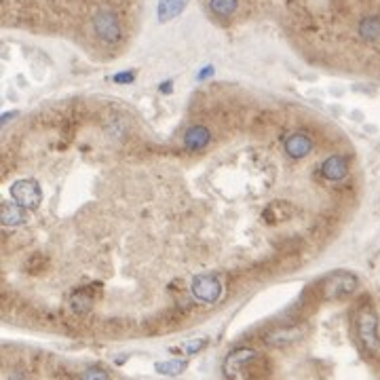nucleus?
Listing matches in <instances>:
<instances>
[{"label":"nucleus","mask_w":380,"mask_h":380,"mask_svg":"<svg viewBox=\"0 0 380 380\" xmlns=\"http://www.w3.org/2000/svg\"><path fill=\"white\" fill-rule=\"evenodd\" d=\"M319 288H321V296L325 300H345L357 292L359 281L351 273H332L323 281H319Z\"/></svg>","instance_id":"nucleus-1"},{"label":"nucleus","mask_w":380,"mask_h":380,"mask_svg":"<svg viewBox=\"0 0 380 380\" xmlns=\"http://www.w3.org/2000/svg\"><path fill=\"white\" fill-rule=\"evenodd\" d=\"M93 30H95L97 38L108 42V44H117L123 38V28H121V22H119L117 13L108 11V9H101V11L95 13Z\"/></svg>","instance_id":"nucleus-2"},{"label":"nucleus","mask_w":380,"mask_h":380,"mask_svg":"<svg viewBox=\"0 0 380 380\" xmlns=\"http://www.w3.org/2000/svg\"><path fill=\"white\" fill-rule=\"evenodd\" d=\"M224 286L218 275H197L190 283V294L205 304H213L222 298Z\"/></svg>","instance_id":"nucleus-3"},{"label":"nucleus","mask_w":380,"mask_h":380,"mask_svg":"<svg viewBox=\"0 0 380 380\" xmlns=\"http://www.w3.org/2000/svg\"><path fill=\"white\" fill-rule=\"evenodd\" d=\"M357 336L363 342V347L367 351H376L380 347V338H378V317L376 313L365 306L359 311L357 315Z\"/></svg>","instance_id":"nucleus-4"},{"label":"nucleus","mask_w":380,"mask_h":380,"mask_svg":"<svg viewBox=\"0 0 380 380\" xmlns=\"http://www.w3.org/2000/svg\"><path fill=\"white\" fill-rule=\"evenodd\" d=\"M11 197L17 205L24 209H36L42 203V190L40 184L34 180H19L11 186Z\"/></svg>","instance_id":"nucleus-5"},{"label":"nucleus","mask_w":380,"mask_h":380,"mask_svg":"<svg viewBox=\"0 0 380 380\" xmlns=\"http://www.w3.org/2000/svg\"><path fill=\"white\" fill-rule=\"evenodd\" d=\"M258 359V353L254 349H237L224 359V374L229 378H237L245 367H249Z\"/></svg>","instance_id":"nucleus-6"},{"label":"nucleus","mask_w":380,"mask_h":380,"mask_svg":"<svg viewBox=\"0 0 380 380\" xmlns=\"http://www.w3.org/2000/svg\"><path fill=\"white\" fill-rule=\"evenodd\" d=\"M294 215V205L288 203V201H273V203H268L262 211V220L270 226H277V224H283L288 222L290 218Z\"/></svg>","instance_id":"nucleus-7"},{"label":"nucleus","mask_w":380,"mask_h":380,"mask_svg":"<svg viewBox=\"0 0 380 380\" xmlns=\"http://www.w3.org/2000/svg\"><path fill=\"white\" fill-rule=\"evenodd\" d=\"M347 174H349V158L342 154H332L321 163V176L325 180L338 182V180L347 178Z\"/></svg>","instance_id":"nucleus-8"},{"label":"nucleus","mask_w":380,"mask_h":380,"mask_svg":"<svg viewBox=\"0 0 380 380\" xmlns=\"http://www.w3.org/2000/svg\"><path fill=\"white\" fill-rule=\"evenodd\" d=\"M93 288H95V286H93ZM93 288L76 290V292L70 296L68 304H70V311H72V313H76V315H87V313L93 308V304H95V292H93Z\"/></svg>","instance_id":"nucleus-9"},{"label":"nucleus","mask_w":380,"mask_h":380,"mask_svg":"<svg viewBox=\"0 0 380 380\" xmlns=\"http://www.w3.org/2000/svg\"><path fill=\"white\" fill-rule=\"evenodd\" d=\"M209 140H211V133H209V129L203 127V125H192V127H188L186 133H184V144H186V148L192 150V152L203 150V148L209 144Z\"/></svg>","instance_id":"nucleus-10"},{"label":"nucleus","mask_w":380,"mask_h":380,"mask_svg":"<svg viewBox=\"0 0 380 380\" xmlns=\"http://www.w3.org/2000/svg\"><path fill=\"white\" fill-rule=\"evenodd\" d=\"M313 150V140L306 133H292L286 140V152L292 158H302Z\"/></svg>","instance_id":"nucleus-11"},{"label":"nucleus","mask_w":380,"mask_h":380,"mask_svg":"<svg viewBox=\"0 0 380 380\" xmlns=\"http://www.w3.org/2000/svg\"><path fill=\"white\" fill-rule=\"evenodd\" d=\"M302 336V330L296 328V325H292V328H279L275 332H270L266 336V342L273 345V347H286V345H292L296 340H300Z\"/></svg>","instance_id":"nucleus-12"},{"label":"nucleus","mask_w":380,"mask_h":380,"mask_svg":"<svg viewBox=\"0 0 380 380\" xmlns=\"http://www.w3.org/2000/svg\"><path fill=\"white\" fill-rule=\"evenodd\" d=\"M357 32L361 36V40L365 42H376L380 38V17L378 15H367L359 22Z\"/></svg>","instance_id":"nucleus-13"},{"label":"nucleus","mask_w":380,"mask_h":380,"mask_svg":"<svg viewBox=\"0 0 380 380\" xmlns=\"http://www.w3.org/2000/svg\"><path fill=\"white\" fill-rule=\"evenodd\" d=\"M188 5V0H160L158 3V22L176 19Z\"/></svg>","instance_id":"nucleus-14"},{"label":"nucleus","mask_w":380,"mask_h":380,"mask_svg":"<svg viewBox=\"0 0 380 380\" xmlns=\"http://www.w3.org/2000/svg\"><path fill=\"white\" fill-rule=\"evenodd\" d=\"M3 224L5 226H22L26 224V211L22 205L13 203H3Z\"/></svg>","instance_id":"nucleus-15"},{"label":"nucleus","mask_w":380,"mask_h":380,"mask_svg":"<svg viewBox=\"0 0 380 380\" xmlns=\"http://www.w3.org/2000/svg\"><path fill=\"white\" fill-rule=\"evenodd\" d=\"M288 11H290L292 19H294L296 24H300L302 28L313 26V15H311V11H308L302 3H298V0H288Z\"/></svg>","instance_id":"nucleus-16"},{"label":"nucleus","mask_w":380,"mask_h":380,"mask_svg":"<svg viewBox=\"0 0 380 380\" xmlns=\"http://www.w3.org/2000/svg\"><path fill=\"white\" fill-rule=\"evenodd\" d=\"M24 270H26L28 275H32V277L42 275V273H47V270H49V258H47L44 254H32V256L26 260Z\"/></svg>","instance_id":"nucleus-17"},{"label":"nucleus","mask_w":380,"mask_h":380,"mask_svg":"<svg viewBox=\"0 0 380 380\" xmlns=\"http://www.w3.org/2000/svg\"><path fill=\"white\" fill-rule=\"evenodd\" d=\"M239 7V0H209V9L213 15H218V17H231L235 15Z\"/></svg>","instance_id":"nucleus-18"},{"label":"nucleus","mask_w":380,"mask_h":380,"mask_svg":"<svg viewBox=\"0 0 380 380\" xmlns=\"http://www.w3.org/2000/svg\"><path fill=\"white\" fill-rule=\"evenodd\" d=\"M186 367H188V363L184 359H170V361L154 363V370L163 376H180Z\"/></svg>","instance_id":"nucleus-19"},{"label":"nucleus","mask_w":380,"mask_h":380,"mask_svg":"<svg viewBox=\"0 0 380 380\" xmlns=\"http://www.w3.org/2000/svg\"><path fill=\"white\" fill-rule=\"evenodd\" d=\"M81 380H110V376L101 367H89L81 374Z\"/></svg>","instance_id":"nucleus-20"},{"label":"nucleus","mask_w":380,"mask_h":380,"mask_svg":"<svg viewBox=\"0 0 380 380\" xmlns=\"http://www.w3.org/2000/svg\"><path fill=\"white\" fill-rule=\"evenodd\" d=\"M207 347V340L205 338H195V340H188L186 345H184V351L188 353V355H195V353H199L201 349H205Z\"/></svg>","instance_id":"nucleus-21"},{"label":"nucleus","mask_w":380,"mask_h":380,"mask_svg":"<svg viewBox=\"0 0 380 380\" xmlns=\"http://www.w3.org/2000/svg\"><path fill=\"white\" fill-rule=\"evenodd\" d=\"M133 72H125V74H117L115 76V83H131L133 81Z\"/></svg>","instance_id":"nucleus-22"},{"label":"nucleus","mask_w":380,"mask_h":380,"mask_svg":"<svg viewBox=\"0 0 380 380\" xmlns=\"http://www.w3.org/2000/svg\"><path fill=\"white\" fill-rule=\"evenodd\" d=\"M347 3H349V0H330V5H332L336 11H345V9H347Z\"/></svg>","instance_id":"nucleus-23"},{"label":"nucleus","mask_w":380,"mask_h":380,"mask_svg":"<svg viewBox=\"0 0 380 380\" xmlns=\"http://www.w3.org/2000/svg\"><path fill=\"white\" fill-rule=\"evenodd\" d=\"M359 3L363 7H376V5H380V0H359Z\"/></svg>","instance_id":"nucleus-24"},{"label":"nucleus","mask_w":380,"mask_h":380,"mask_svg":"<svg viewBox=\"0 0 380 380\" xmlns=\"http://www.w3.org/2000/svg\"><path fill=\"white\" fill-rule=\"evenodd\" d=\"M211 72H213V68H207V70H203V72L199 74V79H205V76H209Z\"/></svg>","instance_id":"nucleus-25"}]
</instances>
